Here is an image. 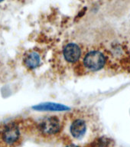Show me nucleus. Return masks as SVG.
I'll list each match as a JSON object with an SVG mask.
<instances>
[{
    "instance_id": "obj_6",
    "label": "nucleus",
    "mask_w": 130,
    "mask_h": 147,
    "mask_svg": "<svg viewBox=\"0 0 130 147\" xmlns=\"http://www.w3.org/2000/svg\"><path fill=\"white\" fill-rule=\"evenodd\" d=\"M32 109L37 111H65L70 110V107L60 103H44L32 107Z\"/></svg>"
},
{
    "instance_id": "obj_7",
    "label": "nucleus",
    "mask_w": 130,
    "mask_h": 147,
    "mask_svg": "<svg viewBox=\"0 0 130 147\" xmlns=\"http://www.w3.org/2000/svg\"><path fill=\"white\" fill-rule=\"evenodd\" d=\"M41 62V58L40 56L35 51H32L28 53L27 55H25L24 58V63L25 65L28 68L34 69L38 67Z\"/></svg>"
},
{
    "instance_id": "obj_3",
    "label": "nucleus",
    "mask_w": 130,
    "mask_h": 147,
    "mask_svg": "<svg viewBox=\"0 0 130 147\" xmlns=\"http://www.w3.org/2000/svg\"><path fill=\"white\" fill-rule=\"evenodd\" d=\"M1 138L3 142L10 146L18 144L21 138L20 129L18 125L14 123L5 125L1 131Z\"/></svg>"
},
{
    "instance_id": "obj_4",
    "label": "nucleus",
    "mask_w": 130,
    "mask_h": 147,
    "mask_svg": "<svg viewBox=\"0 0 130 147\" xmlns=\"http://www.w3.org/2000/svg\"><path fill=\"white\" fill-rule=\"evenodd\" d=\"M63 54L67 61L75 63L81 57V49L77 44L70 43L64 47Z\"/></svg>"
},
{
    "instance_id": "obj_10",
    "label": "nucleus",
    "mask_w": 130,
    "mask_h": 147,
    "mask_svg": "<svg viewBox=\"0 0 130 147\" xmlns=\"http://www.w3.org/2000/svg\"><path fill=\"white\" fill-rule=\"evenodd\" d=\"M2 1H4V0H0V2H2Z\"/></svg>"
},
{
    "instance_id": "obj_8",
    "label": "nucleus",
    "mask_w": 130,
    "mask_h": 147,
    "mask_svg": "<svg viewBox=\"0 0 130 147\" xmlns=\"http://www.w3.org/2000/svg\"><path fill=\"white\" fill-rule=\"evenodd\" d=\"M90 147H111L110 146V141L106 138H100L95 140Z\"/></svg>"
},
{
    "instance_id": "obj_5",
    "label": "nucleus",
    "mask_w": 130,
    "mask_h": 147,
    "mask_svg": "<svg viewBox=\"0 0 130 147\" xmlns=\"http://www.w3.org/2000/svg\"><path fill=\"white\" fill-rule=\"evenodd\" d=\"M71 135L75 139H82L87 132V124L82 119H77L71 123L70 128Z\"/></svg>"
},
{
    "instance_id": "obj_1",
    "label": "nucleus",
    "mask_w": 130,
    "mask_h": 147,
    "mask_svg": "<svg viewBox=\"0 0 130 147\" xmlns=\"http://www.w3.org/2000/svg\"><path fill=\"white\" fill-rule=\"evenodd\" d=\"M83 63L85 67L90 71H99L103 68L105 64V55L98 50L90 51L86 54Z\"/></svg>"
},
{
    "instance_id": "obj_2",
    "label": "nucleus",
    "mask_w": 130,
    "mask_h": 147,
    "mask_svg": "<svg viewBox=\"0 0 130 147\" xmlns=\"http://www.w3.org/2000/svg\"><path fill=\"white\" fill-rule=\"evenodd\" d=\"M61 124L59 118L56 116L44 117L38 123V129L44 136H53L61 130Z\"/></svg>"
},
{
    "instance_id": "obj_9",
    "label": "nucleus",
    "mask_w": 130,
    "mask_h": 147,
    "mask_svg": "<svg viewBox=\"0 0 130 147\" xmlns=\"http://www.w3.org/2000/svg\"><path fill=\"white\" fill-rule=\"evenodd\" d=\"M66 147H79V146H76V145L74 144H71V145H68V146H67Z\"/></svg>"
}]
</instances>
